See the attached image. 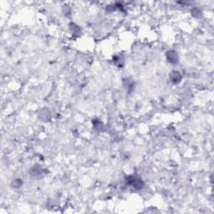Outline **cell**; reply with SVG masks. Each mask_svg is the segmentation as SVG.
Here are the masks:
<instances>
[{
  "instance_id": "2",
  "label": "cell",
  "mask_w": 214,
  "mask_h": 214,
  "mask_svg": "<svg viewBox=\"0 0 214 214\" xmlns=\"http://www.w3.org/2000/svg\"><path fill=\"white\" fill-rule=\"evenodd\" d=\"M170 77H171V80H172V82H174V83H178L182 79V76L177 72H172Z\"/></svg>"
},
{
  "instance_id": "1",
  "label": "cell",
  "mask_w": 214,
  "mask_h": 214,
  "mask_svg": "<svg viewBox=\"0 0 214 214\" xmlns=\"http://www.w3.org/2000/svg\"><path fill=\"white\" fill-rule=\"evenodd\" d=\"M167 58L169 62L172 64H176L178 61V56L175 51H169L167 53Z\"/></svg>"
}]
</instances>
